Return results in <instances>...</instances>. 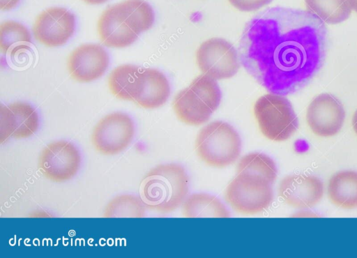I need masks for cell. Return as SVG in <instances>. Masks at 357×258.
Here are the masks:
<instances>
[{
  "mask_svg": "<svg viewBox=\"0 0 357 258\" xmlns=\"http://www.w3.org/2000/svg\"><path fill=\"white\" fill-rule=\"evenodd\" d=\"M188 191L189 177L185 169L176 163L162 164L143 178L139 197L147 208L167 213L183 205Z\"/></svg>",
  "mask_w": 357,
  "mask_h": 258,
  "instance_id": "obj_2",
  "label": "cell"
},
{
  "mask_svg": "<svg viewBox=\"0 0 357 258\" xmlns=\"http://www.w3.org/2000/svg\"><path fill=\"white\" fill-rule=\"evenodd\" d=\"M201 72L215 79L234 76L240 68L238 52L225 39L212 38L202 43L196 52Z\"/></svg>",
  "mask_w": 357,
  "mask_h": 258,
  "instance_id": "obj_6",
  "label": "cell"
},
{
  "mask_svg": "<svg viewBox=\"0 0 357 258\" xmlns=\"http://www.w3.org/2000/svg\"><path fill=\"white\" fill-rule=\"evenodd\" d=\"M241 139L238 132L228 123L215 121L199 132L195 149L198 156L208 165L224 168L238 158Z\"/></svg>",
  "mask_w": 357,
  "mask_h": 258,
  "instance_id": "obj_3",
  "label": "cell"
},
{
  "mask_svg": "<svg viewBox=\"0 0 357 258\" xmlns=\"http://www.w3.org/2000/svg\"><path fill=\"white\" fill-rule=\"evenodd\" d=\"M172 105L178 119L190 126L206 123L215 111L206 100L189 86L176 94Z\"/></svg>",
  "mask_w": 357,
  "mask_h": 258,
  "instance_id": "obj_15",
  "label": "cell"
},
{
  "mask_svg": "<svg viewBox=\"0 0 357 258\" xmlns=\"http://www.w3.org/2000/svg\"><path fill=\"white\" fill-rule=\"evenodd\" d=\"M39 127V116L36 110L29 103L15 102L0 107V142L9 137L27 138L33 135Z\"/></svg>",
  "mask_w": 357,
  "mask_h": 258,
  "instance_id": "obj_12",
  "label": "cell"
},
{
  "mask_svg": "<svg viewBox=\"0 0 357 258\" xmlns=\"http://www.w3.org/2000/svg\"><path fill=\"white\" fill-rule=\"evenodd\" d=\"M124 22L138 35L150 29L155 21L151 6L144 0H125L115 4Z\"/></svg>",
  "mask_w": 357,
  "mask_h": 258,
  "instance_id": "obj_20",
  "label": "cell"
},
{
  "mask_svg": "<svg viewBox=\"0 0 357 258\" xmlns=\"http://www.w3.org/2000/svg\"><path fill=\"white\" fill-rule=\"evenodd\" d=\"M86 3L92 5H98L105 3L108 0H82Z\"/></svg>",
  "mask_w": 357,
  "mask_h": 258,
  "instance_id": "obj_28",
  "label": "cell"
},
{
  "mask_svg": "<svg viewBox=\"0 0 357 258\" xmlns=\"http://www.w3.org/2000/svg\"><path fill=\"white\" fill-rule=\"evenodd\" d=\"M345 116V110L339 99L331 93H324L310 103L306 120L314 134L327 137L340 132Z\"/></svg>",
  "mask_w": 357,
  "mask_h": 258,
  "instance_id": "obj_10",
  "label": "cell"
},
{
  "mask_svg": "<svg viewBox=\"0 0 357 258\" xmlns=\"http://www.w3.org/2000/svg\"><path fill=\"white\" fill-rule=\"evenodd\" d=\"M142 72L143 68L132 64L115 68L108 78L110 91L119 99L135 100L142 87Z\"/></svg>",
  "mask_w": 357,
  "mask_h": 258,
  "instance_id": "obj_17",
  "label": "cell"
},
{
  "mask_svg": "<svg viewBox=\"0 0 357 258\" xmlns=\"http://www.w3.org/2000/svg\"><path fill=\"white\" fill-rule=\"evenodd\" d=\"M328 195L338 207L351 209L357 207V172L341 171L329 179Z\"/></svg>",
  "mask_w": 357,
  "mask_h": 258,
  "instance_id": "obj_18",
  "label": "cell"
},
{
  "mask_svg": "<svg viewBox=\"0 0 357 258\" xmlns=\"http://www.w3.org/2000/svg\"><path fill=\"white\" fill-rule=\"evenodd\" d=\"M109 64L106 50L98 44H84L75 48L68 59V69L73 79L89 82L102 77Z\"/></svg>",
  "mask_w": 357,
  "mask_h": 258,
  "instance_id": "obj_11",
  "label": "cell"
},
{
  "mask_svg": "<svg viewBox=\"0 0 357 258\" xmlns=\"http://www.w3.org/2000/svg\"><path fill=\"white\" fill-rule=\"evenodd\" d=\"M352 126L355 131V132L357 134V109L354 112L352 118Z\"/></svg>",
  "mask_w": 357,
  "mask_h": 258,
  "instance_id": "obj_29",
  "label": "cell"
},
{
  "mask_svg": "<svg viewBox=\"0 0 357 258\" xmlns=\"http://www.w3.org/2000/svg\"><path fill=\"white\" fill-rule=\"evenodd\" d=\"M31 36L22 24L8 20L0 25V50L3 54L15 56L31 48Z\"/></svg>",
  "mask_w": 357,
  "mask_h": 258,
  "instance_id": "obj_21",
  "label": "cell"
},
{
  "mask_svg": "<svg viewBox=\"0 0 357 258\" xmlns=\"http://www.w3.org/2000/svg\"><path fill=\"white\" fill-rule=\"evenodd\" d=\"M324 195V184L317 176L292 174L283 178L279 184L278 195L287 205L296 208L315 206Z\"/></svg>",
  "mask_w": 357,
  "mask_h": 258,
  "instance_id": "obj_13",
  "label": "cell"
},
{
  "mask_svg": "<svg viewBox=\"0 0 357 258\" xmlns=\"http://www.w3.org/2000/svg\"><path fill=\"white\" fill-rule=\"evenodd\" d=\"M230 4L240 11L251 12L271 3L273 0H228Z\"/></svg>",
  "mask_w": 357,
  "mask_h": 258,
  "instance_id": "obj_26",
  "label": "cell"
},
{
  "mask_svg": "<svg viewBox=\"0 0 357 258\" xmlns=\"http://www.w3.org/2000/svg\"><path fill=\"white\" fill-rule=\"evenodd\" d=\"M81 156L71 142L59 140L48 144L39 156L38 169L49 180L63 182L71 179L77 173Z\"/></svg>",
  "mask_w": 357,
  "mask_h": 258,
  "instance_id": "obj_8",
  "label": "cell"
},
{
  "mask_svg": "<svg viewBox=\"0 0 357 258\" xmlns=\"http://www.w3.org/2000/svg\"><path fill=\"white\" fill-rule=\"evenodd\" d=\"M254 114L261 133L272 141L288 139L298 127L292 105L282 95L271 93L261 96L254 105Z\"/></svg>",
  "mask_w": 357,
  "mask_h": 258,
  "instance_id": "obj_4",
  "label": "cell"
},
{
  "mask_svg": "<svg viewBox=\"0 0 357 258\" xmlns=\"http://www.w3.org/2000/svg\"><path fill=\"white\" fill-rule=\"evenodd\" d=\"M183 214L186 218H229L226 206L217 197L208 193H193L183 204Z\"/></svg>",
  "mask_w": 357,
  "mask_h": 258,
  "instance_id": "obj_19",
  "label": "cell"
},
{
  "mask_svg": "<svg viewBox=\"0 0 357 258\" xmlns=\"http://www.w3.org/2000/svg\"><path fill=\"white\" fill-rule=\"evenodd\" d=\"M146 206L140 197L123 195L114 197L107 205L106 218H142Z\"/></svg>",
  "mask_w": 357,
  "mask_h": 258,
  "instance_id": "obj_24",
  "label": "cell"
},
{
  "mask_svg": "<svg viewBox=\"0 0 357 258\" xmlns=\"http://www.w3.org/2000/svg\"><path fill=\"white\" fill-rule=\"evenodd\" d=\"M170 95V85L167 77L155 68H143L142 84L135 102L146 109L162 106Z\"/></svg>",
  "mask_w": 357,
  "mask_h": 258,
  "instance_id": "obj_16",
  "label": "cell"
},
{
  "mask_svg": "<svg viewBox=\"0 0 357 258\" xmlns=\"http://www.w3.org/2000/svg\"><path fill=\"white\" fill-rule=\"evenodd\" d=\"M347 1L351 10L357 13V0H347Z\"/></svg>",
  "mask_w": 357,
  "mask_h": 258,
  "instance_id": "obj_30",
  "label": "cell"
},
{
  "mask_svg": "<svg viewBox=\"0 0 357 258\" xmlns=\"http://www.w3.org/2000/svg\"><path fill=\"white\" fill-rule=\"evenodd\" d=\"M98 32L105 45L116 48L130 45L139 36L121 18L115 5L108 7L101 14Z\"/></svg>",
  "mask_w": 357,
  "mask_h": 258,
  "instance_id": "obj_14",
  "label": "cell"
},
{
  "mask_svg": "<svg viewBox=\"0 0 357 258\" xmlns=\"http://www.w3.org/2000/svg\"><path fill=\"white\" fill-rule=\"evenodd\" d=\"M237 174L250 173L264 177L272 184L277 178L278 169L274 160L268 155L255 152L243 156L237 165Z\"/></svg>",
  "mask_w": 357,
  "mask_h": 258,
  "instance_id": "obj_23",
  "label": "cell"
},
{
  "mask_svg": "<svg viewBox=\"0 0 357 258\" xmlns=\"http://www.w3.org/2000/svg\"><path fill=\"white\" fill-rule=\"evenodd\" d=\"M20 0H0V8L2 10H9L19 3Z\"/></svg>",
  "mask_w": 357,
  "mask_h": 258,
  "instance_id": "obj_27",
  "label": "cell"
},
{
  "mask_svg": "<svg viewBox=\"0 0 357 258\" xmlns=\"http://www.w3.org/2000/svg\"><path fill=\"white\" fill-rule=\"evenodd\" d=\"M327 35L324 22L307 10L268 8L243 30L238 45L241 64L270 93L292 94L322 68Z\"/></svg>",
  "mask_w": 357,
  "mask_h": 258,
  "instance_id": "obj_1",
  "label": "cell"
},
{
  "mask_svg": "<svg viewBox=\"0 0 357 258\" xmlns=\"http://www.w3.org/2000/svg\"><path fill=\"white\" fill-rule=\"evenodd\" d=\"M305 4L307 11L329 24L345 21L351 12L347 0H305Z\"/></svg>",
  "mask_w": 357,
  "mask_h": 258,
  "instance_id": "obj_22",
  "label": "cell"
},
{
  "mask_svg": "<svg viewBox=\"0 0 357 258\" xmlns=\"http://www.w3.org/2000/svg\"><path fill=\"white\" fill-rule=\"evenodd\" d=\"M135 135L132 119L123 112H114L102 118L91 135L92 143L98 152L115 155L124 151Z\"/></svg>",
  "mask_w": 357,
  "mask_h": 258,
  "instance_id": "obj_7",
  "label": "cell"
},
{
  "mask_svg": "<svg viewBox=\"0 0 357 258\" xmlns=\"http://www.w3.org/2000/svg\"><path fill=\"white\" fill-rule=\"evenodd\" d=\"M272 183L263 176L237 174L228 185L225 198L233 210L255 215L267 209L273 201Z\"/></svg>",
  "mask_w": 357,
  "mask_h": 258,
  "instance_id": "obj_5",
  "label": "cell"
},
{
  "mask_svg": "<svg viewBox=\"0 0 357 258\" xmlns=\"http://www.w3.org/2000/svg\"><path fill=\"white\" fill-rule=\"evenodd\" d=\"M75 26L73 13L65 8L51 7L38 15L32 30L38 42L53 47L66 44L73 36Z\"/></svg>",
  "mask_w": 357,
  "mask_h": 258,
  "instance_id": "obj_9",
  "label": "cell"
},
{
  "mask_svg": "<svg viewBox=\"0 0 357 258\" xmlns=\"http://www.w3.org/2000/svg\"><path fill=\"white\" fill-rule=\"evenodd\" d=\"M189 87L206 99L215 110L218 109L222 93L216 79L202 74L195 77Z\"/></svg>",
  "mask_w": 357,
  "mask_h": 258,
  "instance_id": "obj_25",
  "label": "cell"
}]
</instances>
